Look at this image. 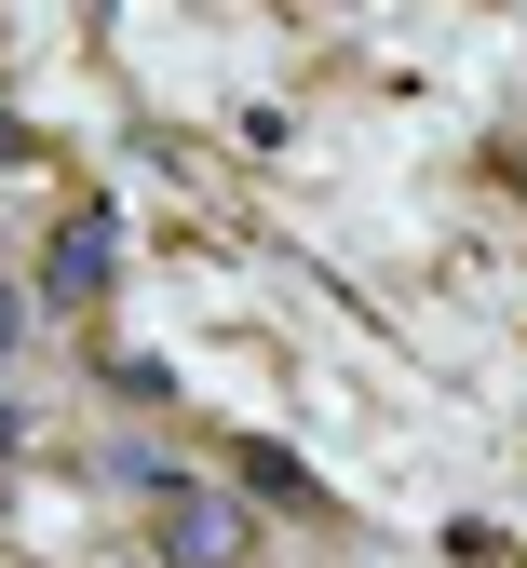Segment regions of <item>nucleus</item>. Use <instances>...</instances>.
I'll return each mask as SVG.
<instances>
[{
	"mask_svg": "<svg viewBox=\"0 0 527 568\" xmlns=\"http://www.w3.org/2000/svg\"><path fill=\"white\" fill-rule=\"evenodd\" d=\"M176 555H190V568H231V555H244V528L216 515V501H176Z\"/></svg>",
	"mask_w": 527,
	"mask_h": 568,
	"instance_id": "f257e3e1",
	"label": "nucleus"
},
{
	"mask_svg": "<svg viewBox=\"0 0 527 568\" xmlns=\"http://www.w3.org/2000/svg\"><path fill=\"white\" fill-rule=\"evenodd\" d=\"M95 271H109V231L82 217V231H68V244H54V284H68V298H82V284H95Z\"/></svg>",
	"mask_w": 527,
	"mask_h": 568,
	"instance_id": "f03ea898",
	"label": "nucleus"
}]
</instances>
